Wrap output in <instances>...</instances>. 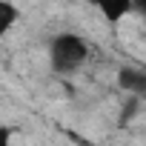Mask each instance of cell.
I'll return each instance as SVG.
<instances>
[{"mask_svg": "<svg viewBox=\"0 0 146 146\" xmlns=\"http://www.w3.org/2000/svg\"><path fill=\"white\" fill-rule=\"evenodd\" d=\"M117 86L123 92H129L132 98H140L146 92V75H143L140 69H135V66H123L117 72Z\"/></svg>", "mask_w": 146, "mask_h": 146, "instance_id": "2", "label": "cell"}, {"mask_svg": "<svg viewBox=\"0 0 146 146\" xmlns=\"http://www.w3.org/2000/svg\"><path fill=\"white\" fill-rule=\"evenodd\" d=\"M17 17H20L17 6H12V3H0V35H6V32L17 23Z\"/></svg>", "mask_w": 146, "mask_h": 146, "instance_id": "3", "label": "cell"}, {"mask_svg": "<svg viewBox=\"0 0 146 146\" xmlns=\"http://www.w3.org/2000/svg\"><path fill=\"white\" fill-rule=\"evenodd\" d=\"M12 135H15L12 126H0V146H12Z\"/></svg>", "mask_w": 146, "mask_h": 146, "instance_id": "5", "label": "cell"}, {"mask_svg": "<svg viewBox=\"0 0 146 146\" xmlns=\"http://www.w3.org/2000/svg\"><path fill=\"white\" fill-rule=\"evenodd\" d=\"M49 57H52V69L57 75H72L89 60V43H86V37H80L75 32H60L49 43Z\"/></svg>", "mask_w": 146, "mask_h": 146, "instance_id": "1", "label": "cell"}, {"mask_svg": "<svg viewBox=\"0 0 146 146\" xmlns=\"http://www.w3.org/2000/svg\"><path fill=\"white\" fill-rule=\"evenodd\" d=\"M66 135H69V137H72V140H75V143H78V146H98V143H92V140H89V137H83V135H78V132H66Z\"/></svg>", "mask_w": 146, "mask_h": 146, "instance_id": "6", "label": "cell"}, {"mask_svg": "<svg viewBox=\"0 0 146 146\" xmlns=\"http://www.w3.org/2000/svg\"><path fill=\"white\" fill-rule=\"evenodd\" d=\"M129 12H132V3H126V0H123V3H117V6H100V15H103L109 23H117V20H123Z\"/></svg>", "mask_w": 146, "mask_h": 146, "instance_id": "4", "label": "cell"}]
</instances>
